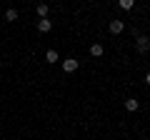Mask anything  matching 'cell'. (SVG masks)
Wrapping results in <instances>:
<instances>
[{
  "mask_svg": "<svg viewBox=\"0 0 150 140\" xmlns=\"http://www.w3.org/2000/svg\"><path fill=\"white\" fill-rule=\"evenodd\" d=\"M135 48H138V53H148V50H150V40L145 38V35H138V43H135Z\"/></svg>",
  "mask_w": 150,
  "mask_h": 140,
  "instance_id": "6da1fadb",
  "label": "cell"
},
{
  "mask_svg": "<svg viewBox=\"0 0 150 140\" xmlns=\"http://www.w3.org/2000/svg\"><path fill=\"white\" fill-rule=\"evenodd\" d=\"M78 65H80V63H78L75 58H65V60H63V70H65V73H75Z\"/></svg>",
  "mask_w": 150,
  "mask_h": 140,
  "instance_id": "7a4b0ae2",
  "label": "cell"
},
{
  "mask_svg": "<svg viewBox=\"0 0 150 140\" xmlns=\"http://www.w3.org/2000/svg\"><path fill=\"white\" fill-rule=\"evenodd\" d=\"M123 28H125V23H123V20H110V33H112V35L123 33Z\"/></svg>",
  "mask_w": 150,
  "mask_h": 140,
  "instance_id": "3957f363",
  "label": "cell"
},
{
  "mask_svg": "<svg viewBox=\"0 0 150 140\" xmlns=\"http://www.w3.org/2000/svg\"><path fill=\"white\" fill-rule=\"evenodd\" d=\"M138 108H140V103L135 100V98H128V100H125V110H128V113H135Z\"/></svg>",
  "mask_w": 150,
  "mask_h": 140,
  "instance_id": "277c9868",
  "label": "cell"
},
{
  "mask_svg": "<svg viewBox=\"0 0 150 140\" xmlns=\"http://www.w3.org/2000/svg\"><path fill=\"white\" fill-rule=\"evenodd\" d=\"M50 28H53L50 20H45V18H43V20H38V30H40V33H50Z\"/></svg>",
  "mask_w": 150,
  "mask_h": 140,
  "instance_id": "5b68a950",
  "label": "cell"
},
{
  "mask_svg": "<svg viewBox=\"0 0 150 140\" xmlns=\"http://www.w3.org/2000/svg\"><path fill=\"white\" fill-rule=\"evenodd\" d=\"M103 53H105V50H103V45H100V43H95V45H90V55H93V58H100Z\"/></svg>",
  "mask_w": 150,
  "mask_h": 140,
  "instance_id": "8992f818",
  "label": "cell"
},
{
  "mask_svg": "<svg viewBox=\"0 0 150 140\" xmlns=\"http://www.w3.org/2000/svg\"><path fill=\"white\" fill-rule=\"evenodd\" d=\"M5 20H8V23L18 20V10H15V8H8V10H5Z\"/></svg>",
  "mask_w": 150,
  "mask_h": 140,
  "instance_id": "52a82bcc",
  "label": "cell"
},
{
  "mask_svg": "<svg viewBox=\"0 0 150 140\" xmlns=\"http://www.w3.org/2000/svg\"><path fill=\"white\" fill-rule=\"evenodd\" d=\"M45 63H58V50H48L45 53Z\"/></svg>",
  "mask_w": 150,
  "mask_h": 140,
  "instance_id": "ba28073f",
  "label": "cell"
},
{
  "mask_svg": "<svg viewBox=\"0 0 150 140\" xmlns=\"http://www.w3.org/2000/svg\"><path fill=\"white\" fill-rule=\"evenodd\" d=\"M35 10H38V15H40V18H45V15H48V5H45V3H40V5H38Z\"/></svg>",
  "mask_w": 150,
  "mask_h": 140,
  "instance_id": "9c48e42d",
  "label": "cell"
},
{
  "mask_svg": "<svg viewBox=\"0 0 150 140\" xmlns=\"http://www.w3.org/2000/svg\"><path fill=\"white\" fill-rule=\"evenodd\" d=\"M118 5L123 8V10H130V8H133V0H120Z\"/></svg>",
  "mask_w": 150,
  "mask_h": 140,
  "instance_id": "30bf717a",
  "label": "cell"
},
{
  "mask_svg": "<svg viewBox=\"0 0 150 140\" xmlns=\"http://www.w3.org/2000/svg\"><path fill=\"white\" fill-rule=\"evenodd\" d=\"M145 83H148V85H150V73H148V75H145Z\"/></svg>",
  "mask_w": 150,
  "mask_h": 140,
  "instance_id": "8fae6325",
  "label": "cell"
}]
</instances>
